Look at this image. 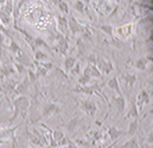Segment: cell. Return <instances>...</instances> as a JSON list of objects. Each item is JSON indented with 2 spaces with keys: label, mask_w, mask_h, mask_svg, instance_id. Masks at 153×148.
I'll list each match as a JSON object with an SVG mask.
<instances>
[{
  "label": "cell",
  "mask_w": 153,
  "mask_h": 148,
  "mask_svg": "<svg viewBox=\"0 0 153 148\" xmlns=\"http://www.w3.org/2000/svg\"><path fill=\"white\" fill-rule=\"evenodd\" d=\"M24 17L27 23H30L33 26H37L38 29H48L51 24V14L48 12V10L40 4V2H32L27 5L25 8Z\"/></svg>",
  "instance_id": "cell-1"
},
{
  "label": "cell",
  "mask_w": 153,
  "mask_h": 148,
  "mask_svg": "<svg viewBox=\"0 0 153 148\" xmlns=\"http://www.w3.org/2000/svg\"><path fill=\"white\" fill-rule=\"evenodd\" d=\"M132 33H133V24L132 23L125 24V25L115 29V35L120 39H123V40L132 37Z\"/></svg>",
  "instance_id": "cell-2"
},
{
  "label": "cell",
  "mask_w": 153,
  "mask_h": 148,
  "mask_svg": "<svg viewBox=\"0 0 153 148\" xmlns=\"http://www.w3.org/2000/svg\"><path fill=\"white\" fill-rule=\"evenodd\" d=\"M122 134H125L123 130H120V129L114 128V127L108 128V135H109V138H111V140H112L113 142H114V141H117V139H119Z\"/></svg>",
  "instance_id": "cell-3"
},
{
  "label": "cell",
  "mask_w": 153,
  "mask_h": 148,
  "mask_svg": "<svg viewBox=\"0 0 153 148\" xmlns=\"http://www.w3.org/2000/svg\"><path fill=\"white\" fill-rule=\"evenodd\" d=\"M121 148H140V145H139V141L137 138H132L128 141H126L121 146Z\"/></svg>",
  "instance_id": "cell-4"
},
{
  "label": "cell",
  "mask_w": 153,
  "mask_h": 148,
  "mask_svg": "<svg viewBox=\"0 0 153 148\" xmlns=\"http://www.w3.org/2000/svg\"><path fill=\"white\" fill-rule=\"evenodd\" d=\"M14 129H6V130H2V132H0V139L2 140V139H6V141H7V139H11V140H13L14 141Z\"/></svg>",
  "instance_id": "cell-5"
},
{
  "label": "cell",
  "mask_w": 153,
  "mask_h": 148,
  "mask_svg": "<svg viewBox=\"0 0 153 148\" xmlns=\"http://www.w3.org/2000/svg\"><path fill=\"white\" fill-rule=\"evenodd\" d=\"M64 138V134L61 132V130H55V132H52V140L56 142V145H57V147H58V144L61 142V140Z\"/></svg>",
  "instance_id": "cell-6"
},
{
  "label": "cell",
  "mask_w": 153,
  "mask_h": 148,
  "mask_svg": "<svg viewBox=\"0 0 153 148\" xmlns=\"http://www.w3.org/2000/svg\"><path fill=\"white\" fill-rule=\"evenodd\" d=\"M138 121L137 120H134V121H132L131 123H129V127H128V134L129 135H134L135 133H137V130H138Z\"/></svg>",
  "instance_id": "cell-7"
},
{
  "label": "cell",
  "mask_w": 153,
  "mask_h": 148,
  "mask_svg": "<svg viewBox=\"0 0 153 148\" xmlns=\"http://www.w3.org/2000/svg\"><path fill=\"white\" fill-rule=\"evenodd\" d=\"M30 141H31V142H32L33 145H36V146H40V147H45V146H44V144H43V142H42V141L39 140L38 138H36L35 135H31V136H30Z\"/></svg>",
  "instance_id": "cell-8"
},
{
  "label": "cell",
  "mask_w": 153,
  "mask_h": 148,
  "mask_svg": "<svg viewBox=\"0 0 153 148\" xmlns=\"http://www.w3.org/2000/svg\"><path fill=\"white\" fill-rule=\"evenodd\" d=\"M75 145H81L82 147H89L91 144L89 141H85V140H76L75 141Z\"/></svg>",
  "instance_id": "cell-9"
},
{
  "label": "cell",
  "mask_w": 153,
  "mask_h": 148,
  "mask_svg": "<svg viewBox=\"0 0 153 148\" xmlns=\"http://www.w3.org/2000/svg\"><path fill=\"white\" fill-rule=\"evenodd\" d=\"M137 68L138 69H140V70H144L145 69V67H146V62L144 61V59H139L138 62H137Z\"/></svg>",
  "instance_id": "cell-10"
},
{
  "label": "cell",
  "mask_w": 153,
  "mask_h": 148,
  "mask_svg": "<svg viewBox=\"0 0 153 148\" xmlns=\"http://www.w3.org/2000/svg\"><path fill=\"white\" fill-rule=\"evenodd\" d=\"M76 127H77V121L75 120V121H73V122L68 126V129H69V132H73V130H75Z\"/></svg>",
  "instance_id": "cell-11"
},
{
  "label": "cell",
  "mask_w": 153,
  "mask_h": 148,
  "mask_svg": "<svg viewBox=\"0 0 153 148\" xmlns=\"http://www.w3.org/2000/svg\"><path fill=\"white\" fill-rule=\"evenodd\" d=\"M109 87H111V88H113V89H115V90H119L116 79H113V81H111V82H109Z\"/></svg>",
  "instance_id": "cell-12"
},
{
  "label": "cell",
  "mask_w": 153,
  "mask_h": 148,
  "mask_svg": "<svg viewBox=\"0 0 153 148\" xmlns=\"http://www.w3.org/2000/svg\"><path fill=\"white\" fill-rule=\"evenodd\" d=\"M71 65H74V59H71V58H68V59L65 61V67H67V69H69Z\"/></svg>",
  "instance_id": "cell-13"
},
{
  "label": "cell",
  "mask_w": 153,
  "mask_h": 148,
  "mask_svg": "<svg viewBox=\"0 0 153 148\" xmlns=\"http://www.w3.org/2000/svg\"><path fill=\"white\" fill-rule=\"evenodd\" d=\"M116 145H117V141H114V142H113L111 146H108V147H106V148H114Z\"/></svg>",
  "instance_id": "cell-14"
},
{
  "label": "cell",
  "mask_w": 153,
  "mask_h": 148,
  "mask_svg": "<svg viewBox=\"0 0 153 148\" xmlns=\"http://www.w3.org/2000/svg\"><path fill=\"white\" fill-rule=\"evenodd\" d=\"M5 142H7V141H6V140H1V139H0V146H1V145H4Z\"/></svg>",
  "instance_id": "cell-15"
}]
</instances>
